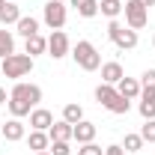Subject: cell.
I'll use <instances>...</instances> for the list:
<instances>
[{
    "mask_svg": "<svg viewBox=\"0 0 155 155\" xmlns=\"http://www.w3.org/2000/svg\"><path fill=\"white\" fill-rule=\"evenodd\" d=\"M15 30H18L24 39L36 36V33H39V18H33V15H21V21L15 24Z\"/></svg>",
    "mask_w": 155,
    "mask_h": 155,
    "instance_id": "17",
    "label": "cell"
},
{
    "mask_svg": "<svg viewBox=\"0 0 155 155\" xmlns=\"http://www.w3.org/2000/svg\"><path fill=\"white\" fill-rule=\"evenodd\" d=\"M104 155H128V152H125V149H122L119 143H110V146L104 149Z\"/></svg>",
    "mask_w": 155,
    "mask_h": 155,
    "instance_id": "31",
    "label": "cell"
},
{
    "mask_svg": "<svg viewBox=\"0 0 155 155\" xmlns=\"http://www.w3.org/2000/svg\"><path fill=\"white\" fill-rule=\"evenodd\" d=\"M63 119H66V122H72V125H78V122L84 119V107H81L78 101H69V104L63 107Z\"/></svg>",
    "mask_w": 155,
    "mask_h": 155,
    "instance_id": "21",
    "label": "cell"
},
{
    "mask_svg": "<svg viewBox=\"0 0 155 155\" xmlns=\"http://www.w3.org/2000/svg\"><path fill=\"white\" fill-rule=\"evenodd\" d=\"M66 18H69V9L63 0H48L45 9H42V21L51 27V30H63L66 27Z\"/></svg>",
    "mask_w": 155,
    "mask_h": 155,
    "instance_id": "5",
    "label": "cell"
},
{
    "mask_svg": "<svg viewBox=\"0 0 155 155\" xmlns=\"http://www.w3.org/2000/svg\"><path fill=\"white\" fill-rule=\"evenodd\" d=\"M9 54H15V36L3 27V30H0V60L9 57Z\"/></svg>",
    "mask_w": 155,
    "mask_h": 155,
    "instance_id": "22",
    "label": "cell"
},
{
    "mask_svg": "<svg viewBox=\"0 0 155 155\" xmlns=\"http://www.w3.org/2000/svg\"><path fill=\"white\" fill-rule=\"evenodd\" d=\"M116 93L122 98H128V101H134V98H140V81L137 78H122L116 84Z\"/></svg>",
    "mask_w": 155,
    "mask_h": 155,
    "instance_id": "13",
    "label": "cell"
},
{
    "mask_svg": "<svg viewBox=\"0 0 155 155\" xmlns=\"http://www.w3.org/2000/svg\"><path fill=\"white\" fill-rule=\"evenodd\" d=\"M140 87H155V69H146L140 75Z\"/></svg>",
    "mask_w": 155,
    "mask_h": 155,
    "instance_id": "29",
    "label": "cell"
},
{
    "mask_svg": "<svg viewBox=\"0 0 155 155\" xmlns=\"http://www.w3.org/2000/svg\"><path fill=\"white\" fill-rule=\"evenodd\" d=\"M36 155H51V152H36Z\"/></svg>",
    "mask_w": 155,
    "mask_h": 155,
    "instance_id": "35",
    "label": "cell"
},
{
    "mask_svg": "<svg viewBox=\"0 0 155 155\" xmlns=\"http://www.w3.org/2000/svg\"><path fill=\"white\" fill-rule=\"evenodd\" d=\"M33 57L30 54H9V57L0 60V72L6 78H12V81H18V78H27L30 72H33Z\"/></svg>",
    "mask_w": 155,
    "mask_h": 155,
    "instance_id": "3",
    "label": "cell"
},
{
    "mask_svg": "<svg viewBox=\"0 0 155 155\" xmlns=\"http://www.w3.org/2000/svg\"><path fill=\"white\" fill-rule=\"evenodd\" d=\"M27 137V128H24V122L21 119H6L3 122V140H9V143H18V140H24Z\"/></svg>",
    "mask_w": 155,
    "mask_h": 155,
    "instance_id": "10",
    "label": "cell"
},
{
    "mask_svg": "<svg viewBox=\"0 0 155 155\" xmlns=\"http://www.w3.org/2000/svg\"><path fill=\"white\" fill-rule=\"evenodd\" d=\"M137 110H140L143 119H155V101H140V104H137Z\"/></svg>",
    "mask_w": 155,
    "mask_h": 155,
    "instance_id": "27",
    "label": "cell"
},
{
    "mask_svg": "<svg viewBox=\"0 0 155 155\" xmlns=\"http://www.w3.org/2000/svg\"><path fill=\"white\" fill-rule=\"evenodd\" d=\"M140 101H155V87H140Z\"/></svg>",
    "mask_w": 155,
    "mask_h": 155,
    "instance_id": "30",
    "label": "cell"
},
{
    "mask_svg": "<svg viewBox=\"0 0 155 155\" xmlns=\"http://www.w3.org/2000/svg\"><path fill=\"white\" fill-rule=\"evenodd\" d=\"M125 78V72H122V66L116 63V60H110V63H101V84H119Z\"/></svg>",
    "mask_w": 155,
    "mask_h": 155,
    "instance_id": "12",
    "label": "cell"
},
{
    "mask_svg": "<svg viewBox=\"0 0 155 155\" xmlns=\"http://www.w3.org/2000/svg\"><path fill=\"white\" fill-rule=\"evenodd\" d=\"M96 101L104 107V110H110V114H116V116H122V114L131 110V101L119 96L114 84H98L96 87Z\"/></svg>",
    "mask_w": 155,
    "mask_h": 155,
    "instance_id": "1",
    "label": "cell"
},
{
    "mask_svg": "<svg viewBox=\"0 0 155 155\" xmlns=\"http://www.w3.org/2000/svg\"><path fill=\"white\" fill-rule=\"evenodd\" d=\"M9 98H21V101H27L30 107H36L39 101H42V87H39V84H27V81H15Z\"/></svg>",
    "mask_w": 155,
    "mask_h": 155,
    "instance_id": "7",
    "label": "cell"
},
{
    "mask_svg": "<svg viewBox=\"0 0 155 155\" xmlns=\"http://www.w3.org/2000/svg\"><path fill=\"white\" fill-rule=\"evenodd\" d=\"M72 140H78V143H93L96 140V122L81 119L78 125H72Z\"/></svg>",
    "mask_w": 155,
    "mask_h": 155,
    "instance_id": "9",
    "label": "cell"
},
{
    "mask_svg": "<svg viewBox=\"0 0 155 155\" xmlns=\"http://www.w3.org/2000/svg\"><path fill=\"white\" fill-rule=\"evenodd\" d=\"M30 125H33V131H48L54 125V114L45 110V107H33L30 110Z\"/></svg>",
    "mask_w": 155,
    "mask_h": 155,
    "instance_id": "11",
    "label": "cell"
},
{
    "mask_svg": "<svg viewBox=\"0 0 155 155\" xmlns=\"http://www.w3.org/2000/svg\"><path fill=\"white\" fill-rule=\"evenodd\" d=\"M140 137H143V143H155V119H146V122H143Z\"/></svg>",
    "mask_w": 155,
    "mask_h": 155,
    "instance_id": "26",
    "label": "cell"
},
{
    "mask_svg": "<svg viewBox=\"0 0 155 155\" xmlns=\"http://www.w3.org/2000/svg\"><path fill=\"white\" fill-rule=\"evenodd\" d=\"M27 146H30L33 152H48V146H51V137H48V131H30V137H27Z\"/></svg>",
    "mask_w": 155,
    "mask_h": 155,
    "instance_id": "16",
    "label": "cell"
},
{
    "mask_svg": "<svg viewBox=\"0 0 155 155\" xmlns=\"http://www.w3.org/2000/svg\"><path fill=\"white\" fill-rule=\"evenodd\" d=\"M6 101H9V96H6V90L0 87V104H6Z\"/></svg>",
    "mask_w": 155,
    "mask_h": 155,
    "instance_id": "32",
    "label": "cell"
},
{
    "mask_svg": "<svg viewBox=\"0 0 155 155\" xmlns=\"http://www.w3.org/2000/svg\"><path fill=\"white\" fill-rule=\"evenodd\" d=\"M6 107H9V114L15 116V119H21V116H30V110H33V107H30L27 101H21V98H9V101H6Z\"/></svg>",
    "mask_w": 155,
    "mask_h": 155,
    "instance_id": "23",
    "label": "cell"
},
{
    "mask_svg": "<svg viewBox=\"0 0 155 155\" xmlns=\"http://www.w3.org/2000/svg\"><path fill=\"white\" fill-rule=\"evenodd\" d=\"M72 54V42H69V36L63 33V30H54L51 36H48V57L54 60H63Z\"/></svg>",
    "mask_w": 155,
    "mask_h": 155,
    "instance_id": "8",
    "label": "cell"
},
{
    "mask_svg": "<svg viewBox=\"0 0 155 155\" xmlns=\"http://www.w3.org/2000/svg\"><path fill=\"white\" fill-rule=\"evenodd\" d=\"M69 3L78 9L81 18H96L98 15V0H69Z\"/></svg>",
    "mask_w": 155,
    "mask_h": 155,
    "instance_id": "19",
    "label": "cell"
},
{
    "mask_svg": "<svg viewBox=\"0 0 155 155\" xmlns=\"http://www.w3.org/2000/svg\"><path fill=\"white\" fill-rule=\"evenodd\" d=\"M152 45H155V36H152Z\"/></svg>",
    "mask_w": 155,
    "mask_h": 155,
    "instance_id": "36",
    "label": "cell"
},
{
    "mask_svg": "<svg viewBox=\"0 0 155 155\" xmlns=\"http://www.w3.org/2000/svg\"><path fill=\"white\" fill-rule=\"evenodd\" d=\"M122 6H125L122 0H98V12H101L104 18H110V21L122 15Z\"/></svg>",
    "mask_w": 155,
    "mask_h": 155,
    "instance_id": "18",
    "label": "cell"
},
{
    "mask_svg": "<svg viewBox=\"0 0 155 155\" xmlns=\"http://www.w3.org/2000/svg\"><path fill=\"white\" fill-rule=\"evenodd\" d=\"M3 6H6V0H0V9H3Z\"/></svg>",
    "mask_w": 155,
    "mask_h": 155,
    "instance_id": "34",
    "label": "cell"
},
{
    "mask_svg": "<svg viewBox=\"0 0 155 155\" xmlns=\"http://www.w3.org/2000/svg\"><path fill=\"white\" fill-rule=\"evenodd\" d=\"M51 155H72V146H69V140H51Z\"/></svg>",
    "mask_w": 155,
    "mask_h": 155,
    "instance_id": "25",
    "label": "cell"
},
{
    "mask_svg": "<svg viewBox=\"0 0 155 155\" xmlns=\"http://www.w3.org/2000/svg\"><path fill=\"white\" fill-rule=\"evenodd\" d=\"M107 39L114 42L119 51H131V48H137V30L125 27V24H119L116 18L107 24Z\"/></svg>",
    "mask_w": 155,
    "mask_h": 155,
    "instance_id": "4",
    "label": "cell"
},
{
    "mask_svg": "<svg viewBox=\"0 0 155 155\" xmlns=\"http://www.w3.org/2000/svg\"><path fill=\"white\" fill-rule=\"evenodd\" d=\"M122 12H125V27H131V30H143L149 24V9L140 0H125Z\"/></svg>",
    "mask_w": 155,
    "mask_h": 155,
    "instance_id": "6",
    "label": "cell"
},
{
    "mask_svg": "<svg viewBox=\"0 0 155 155\" xmlns=\"http://www.w3.org/2000/svg\"><path fill=\"white\" fill-rule=\"evenodd\" d=\"M119 146H122L128 155H134V152H140V149H143V137H140V134H125V140H122Z\"/></svg>",
    "mask_w": 155,
    "mask_h": 155,
    "instance_id": "24",
    "label": "cell"
},
{
    "mask_svg": "<svg viewBox=\"0 0 155 155\" xmlns=\"http://www.w3.org/2000/svg\"><path fill=\"white\" fill-rule=\"evenodd\" d=\"M48 51V39L42 36V33H36V36H30V39H24V54H30V57L36 60L39 54H45Z\"/></svg>",
    "mask_w": 155,
    "mask_h": 155,
    "instance_id": "14",
    "label": "cell"
},
{
    "mask_svg": "<svg viewBox=\"0 0 155 155\" xmlns=\"http://www.w3.org/2000/svg\"><path fill=\"white\" fill-rule=\"evenodd\" d=\"M48 137H51V140H72V122H66V119L54 122V125L48 128Z\"/></svg>",
    "mask_w": 155,
    "mask_h": 155,
    "instance_id": "20",
    "label": "cell"
},
{
    "mask_svg": "<svg viewBox=\"0 0 155 155\" xmlns=\"http://www.w3.org/2000/svg\"><path fill=\"white\" fill-rule=\"evenodd\" d=\"M140 3H143L146 9H149V6H155V0H140Z\"/></svg>",
    "mask_w": 155,
    "mask_h": 155,
    "instance_id": "33",
    "label": "cell"
},
{
    "mask_svg": "<svg viewBox=\"0 0 155 155\" xmlns=\"http://www.w3.org/2000/svg\"><path fill=\"white\" fill-rule=\"evenodd\" d=\"M18 21H21L18 3H9V0H6V6L0 9V24H3V27H12V24H18Z\"/></svg>",
    "mask_w": 155,
    "mask_h": 155,
    "instance_id": "15",
    "label": "cell"
},
{
    "mask_svg": "<svg viewBox=\"0 0 155 155\" xmlns=\"http://www.w3.org/2000/svg\"><path fill=\"white\" fill-rule=\"evenodd\" d=\"M72 60L78 63V69H84V72H98L101 69V54L96 51V45L87 42V39H81L72 48Z\"/></svg>",
    "mask_w": 155,
    "mask_h": 155,
    "instance_id": "2",
    "label": "cell"
},
{
    "mask_svg": "<svg viewBox=\"0 0 155 155\" xmlns=\"http://www.w3.org/2000/svg\"><path fill=\"white\" fill-rule=\"evenodd\" d=\"M78 155H104V149H101V146H96V143H81Z\"/></svg>",
    "mask_w": 155,
    "mask_h": 155,
    "instance_id": "28",
    "label": "cell"
}]
</instances>
